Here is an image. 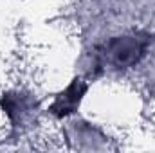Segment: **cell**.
<instances>
[{
    "label": "cell",
    "instance_id": "1",
    "mask_svg": "<svg viewBox=\"0 0 155 153\" xmlns=\"http://www.w3.org/2000/svg\"><path fill=\"white\" fill-rule=\"evenodd\" d=\"M150 36L144 33L110 38L94 52V67L108 70H126L135 67L148 52Z\"/></svg>",
    "mask_w": 155,
    "mask_h": 153
},
{
    "label": "cell",
    "instance_id": "2",
    "mask_svg": "<svg viewBox=\"0 0 155 153\" xmlns=\"http://www.w3.org/2000/svg\"><path fill=\"white\" fill-rule=\"evenodd\" d=\"M85 92H87V83L83 79H79V77L74 79L63 92H60L54 97L52 105L49 106V112L54 117H58V119L72 115L78 110V106H79Z\"/></svg>",
    "mask_w": 155,
    "mask_h": 153
},
{
    "label": "cell",
    "instance_id": "3",
    "mask_svg": "<svg viewBox=\"0 0 155 153\" xmlns=\"http://www.w3.org/2000/svg\"><path fill=\"white\" fill-rule=\"evenodd\" d=\"M2 106L4 112L7 114L11 124H25L27 119L35 112V103L33 99H29V96H22V94H4L2 99Z\"/></svg>",
    "mask_w": 155,
    "mask_h": 153
}]
</instances>
